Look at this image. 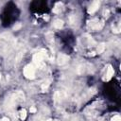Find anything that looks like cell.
Masks as SVG:
<instances>
[{
  "label": "cell",
  "mask_w": 121,
  "mask_h": 121,
  "mask_svg": "<svg viewBox=\"0 0 121 121\" xmlns=\"http://www.w3.org/2000/svg\"><path fill=\"white\" fill-rule=\"evenodd\" d=\"M20 14V10L18 9V8L16 7V5H14L13 3H9L7 4V6L5 7L3 12H2V24L5 26H9L10 25H12L19 17Z\"/></svg>",
  "instance_id": "obj_1"
},
{
  "label": "cell",
  "mask_w": 121,
  "mask_h": 121,
  "mask_svg": "<svg viewBox=\"0 0 121 121\" xmlns=\"http://www.w3.org/2000/svg\"><path fill=\"white\" fill-rule=\"evenodd\" d=\"M29 9L34 14H39V16H42L44 13H47L49 11V7L47 2L44 1H34L30 4Z\"/></svg>",
  "instance_id": "obj_2"
},
{
  "label": "cell",
  "mask_w": 121,
  "mask_h": 121,
  "mask_svg": "<svg viewBox=\"0 0 121 121\" xmlns=\"http://www.w3.org/2000/svg\"><path fill=\"white\" fill-rule=\"evenodd\" d=\"M105 94L107 97L112 101H116L119 98V85L116 82L108 83L105 89Z\"/></svg>",
  "instance_id": "obj_3"
},
{
  "label": "cell",
  "mask_w": 121,
  "mask_h": 121,
  "mask_svg": "<svg viewBox=\"0 0 121 121\" xmlns=\"http://www.w3.org/2000/svg\"><path fill=\"white\" fill-rule=\"evenodd\" d=\"M60 40L63 43V47L67 48V50H70L73 47L74 43V37L69 32H62L60 35Z\"/></svg>",
  "instance_id": "obj_4"
}]
</instances>
